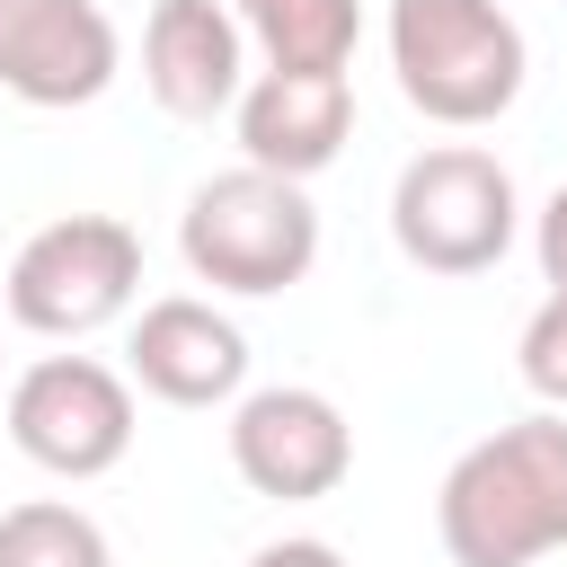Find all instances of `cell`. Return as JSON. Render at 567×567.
<instances>
[{"instance_id": "1", "label": "cell", "mask_w": 567, "mask_h": 567, "mask_svg": "<svg viewBox=\"0 0 567 567\" xmlns=\"http://www.w3.org/2000/svg\"><path fill=\"white\" fill-rule=\"evenodd\" d=\"M434 532L452 567H540L567 549V408L478 434L443 470Z\"/></svg>"}, {"instance_id": "2", "label": "cell", "mask_w": 567, "mask_h": 567, "mask_svg": "<svg viewBox=\"0 0 567 567\" xmlns=\"http://www.w3.org/2000/svg\"><path fill=\"white\" fill-rule=\"evenodd\" d=\"M390 71L425 124H496L523 97L532 44L505 0H390Z\"/></svg>"}, {"instance_id": "3", "label": "cell", "mask_w": 567, "mask_h": 567, "mask_svg": "<svg viewBox=\"0 0 567 567\" xmlns=\"http://www.w3.org/2000/svg\"><path fill=\"white\" fill-rule=\"evenodd\" d=\"M177 248L195 266V284L213 292H292L310 266H319V204L301 177H275V168H221L186 195L177 213Z\"/></svg>"}, {"instance_id": "4", "label": "cell", "mask_w": 567, "mask_h": 567, "mask_svg": "<svg viewBox=\"0 0 567 567\" xmlns=\"http://www.w3.org/2000/svg\"><path fill=\"white\" fill-rule=\"evenodd\" d=\"M523 230V195L496 151L478 142H434L399 168L390 186V239L425 275H487Z\"/></svg>"}, {"instance_id": "5", "label": "cell", "mask_w": 567, "mask_h": 567, "mask_svg": "<svg viewBox=\"0 0 567 567\" xmlns=\"http://www.w3.org/2000/svg\"><path fill=\"white\" fill-rule=\"evenodd\" d=\"M142 292V239L115 213H62L44 221L18 257H9V319L27 337H97L106 319H124Z\"/></svg>"}, {"instance_id": "6", "label": "cell", "mask_w": 567, "mask_h": 567, "mask_svg": "<svg viewBox=\"0 0 567 567\" xmlns=\"http://www.w3.org/2000/svg\"><path fill=\"white\" fill-rule=\"evenodd\" d=\"M9 443L53 478H106L133 452V381L97 354H35L9 399Z\"/></svg>"}, {"instance_id": "7", "label": "cell", "mask_w": 567, "mask_h": 567, "mask_svg": "<svg viewBox=\"0 0 567 567\" xmlns=\"http://www.w3.org/2000/svg\"><path fill=\"white\" fill-rule=\"evenodd\" d=\"M230 470L275 505H319L354 470V425L328 390H301V381L248 390L230 408Z\"/></svg>"}, {"instance_id": "8", "label": "cell", "mask_w": 567, "mask_h": 567, "mask_svg": "<svg viewBox=\"0 0 567 567\" xmlns=\"http://www.w3.org/2000/svg\"><path fill=\"white\" fill-rule=\"evenodd\" d=\"M124 71L97 0H0V89L18 106H89Z\"/></svg>"}, {"instance_id": "9", "label": "cell", "mask_w": 567, "mask_h": 567, "mask_svg": "<svg viewBox=\"0 0 567 567\" xmlns=\"http://www.w3.org/2000/svg\"><path fill=\"white\" fill-rule=\"evenodd\" d=\"M124 381H142L168 408H221L248 381V337H239V319H221L195 292L142 301V319L124 337Z\"/></svg>"}, {"instance_id": "10", "label": "cell", "mask_w": 567, "mask_h": 567, "mask_svg": "<svg viewBox=\"0 0 567 567\" xmlns=\"http://www.w3.org/2000/svg\"><path fill=\"white\" fill-rule=\"evenodd\" d=\"M142 89H151L159 115H177V124L230 115V97L248 89V27H239L221 0H151Z\"/></svg>"}, {"instance_id": "11", "label": "cell", "mask_w": 567, "mask_h": 567, "mask_svg": "<svg viewBox=\"0 0 567 567\" xmlns=\"http://www.w3.org/2000/svg\"><path fill=\"white\" fill-rule=\"evenodd\" d=\"M230 115H239L248 168H275V177L310 186L354 133V89H346V71H257L230 97Z\"/></svg>"}, {"instance_id": "12", "label": "cell", "mask_w": 567, "mask_h": 567, "mask_svg": "<svg viewBox=\"0 0 567 567\" xmlns=\"http://www.w3.org/2000/svg\"><path fill=\"white\" fill-rule=\"evenodd\" d=\"M266 71H346L363 35V0H230Z\"/></svg>"}, {"instance_id": "13", "label": "cell", "mask_w": 567, "mask_h": 567, "mask_svg": "<svg viewBox=\"0 0 567 567\" xmlns=\"http://www.w3.org/2000/svg\"><path fill=\"white\" fill-rule=\"evenodd\" d=\"M0 567H115V549L80 505L27 496V505L0 514Z\"/></svg>"}, {"instance_id": "14", "label": "cell", "mask_w": 567, "mask_h": 567, "mask_svg": "<svg viewBox=\"0 0 567 567\" xmlns=\"http://www.w3.org/2000/svg\"><path fill=\"white\" fill-rule=\"evenodd\" d=\"M514 363H523V381H532L549 408H567V292H549V301L523 319V346H514Z\"/></svg>"}, {"instance_id": "15", "label": "cell", "mask_w": 567, "mask_h": 567, "mask_svg": "<svg viewBox=\"0 0 567 567\" xmlns=\"http://www.w3.org/2000/svg\"><path fill=\"white\" fill-rule=\"evenodd\" d=\"M532 257H540V284L567 292V186L540 204V221H532Z\"/></svg>"}, {"instance_id": "16", "label": "cell", "mask_w": 567, "mask_h": 567, "mask_svg": "<svg viewBox=\"0 0 567 567\" xmlns=\"http://www.w3.org/2000/svg\"><path fill=\"white\" fill-rule=\"evenodd\" d=\"M248 567H346V558H337L328 540H266Z\"/></svg>"}]
</instances>
